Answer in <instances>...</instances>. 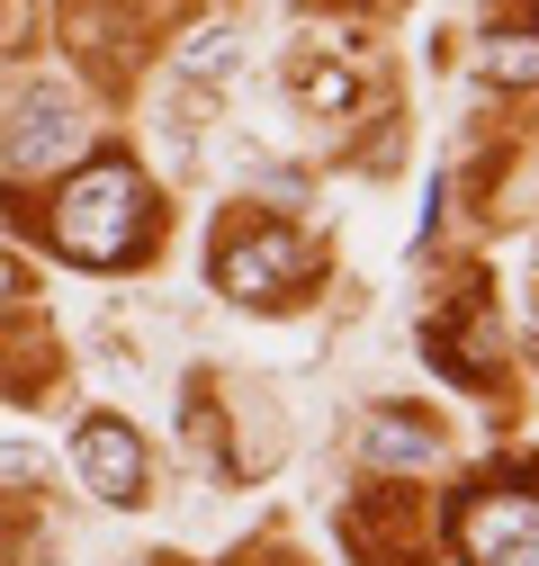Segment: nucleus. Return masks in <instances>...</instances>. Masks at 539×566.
<instances>
[{"label": "nucleus", "mask_w": 539, "mask_h": 566, "mask_svg": "<svg viewBox=\"0 0 539 566\" xmlns=\"http://www.w3.org/2000/svg\"><path fill=\"white\" fill-rule=\"evenodd\" d=\"M297 99L306 108H351L360 99V73H297Z\"/></svg>", "instance_id": "nucleus-9"}, {"label": "nucleus", "mask_w": 539, "mask_h": 566, "mask_svg": "<svg viewBox=\"0 0 539 566\" xmlns=\"http://www.w3.org/2000/svg\"><path fill=\"white\" fill-rule=\"evenodd\" d=\"M82 145H91V126H82L73 91H19L10 126H0V163L10 171H63Z\"/></svg>", "instance_id": "nucleus-4"}, {"label": "nucleus", "mask_w": 539, "mask_h": 566, "mask_svg": "<svg viewBox=\"0 0 539 566\" xmlns=\"http://www.w3.org/2000/svg\"><path fill=\"white\" fill-rule=\"evenodd\" d=\"M234 63H243V36H234V28H198V36L180 45V73H189V82H225Z\"/></svg>", "instance_id": "nucleus-8"}, {"label": "nucleus", "mask_w": 539, "mask_h": 566, "mask_svg": "<svg viewBox=\"0 0 539 566\" xmlns=\"http://www.w3.org/2000/svg\"><path fill=\"white\" fill-rule=\"evenodd\" d=\"M10 297H19V261L0 252V306H10Z\"/></svg>", "instance_id": "nucleus-11"}, {"label": "nucleus", "mask_w": 539, "mask_h": 566, "mask_svg": "<svg viewBox=\"0 0 539 566\" xmlns=\"http://www.w3.org/2000/svg\"><path fill=\"white\" fill-rule=\"evenodd\" d=\"M36 468H45V459H36L28 441H0V485H36Z\"/></svg>", "instance_id": "nucleus-10"}, {"label": "nucleus", "mask_w": 539, "mask_h": 566, "mask_svg": "<svg viewBox=\"0 0 539 566\" xmlns=\"http://www.w3.org/2000/svg\"><path fill=\"white\" fill-rule=\"evenodd\" d=\"M216 279H225V297H252V306H279L297 297L306 279H315V243L288 234V226H252L216 252Z\"/></svg>", "instance_id": "nucleus-3"}, {"label": "nucleus", "mask_w": 539, "mask_h": 566, "mask_svg": "<svg viewBox=\"0 0 539 566\" xmlns=\"http://www.w3.org/2000/svg\"><path fill=\"white\" fill-rule=\"evenodd\" d=\"M477 73L495 91H530L539 82V28H486L477 36Z\"/></svg>", "instance_id": "nucleus-6"}, {"label": "nucleus", "mask_w": 539, "mask_h": 566, "mask_svg": "<svg viewBox=\"0 0 539 566\" xmlns=\"http://www.w3.org/2000/svg\"><path fill=\"white\" fill-rule=\"evenodd\" d=\"M432 450H441V441L423 432L414 413H387V422H369V459H378V468H423Z\"/></svg>", "instance_id": "nucleus-7"}, {"label": "nucleus", "mask_w": 539, "mask_h": 566, "mask_svg": "<svg viewBox=\"0 0 539 566\" xmlns=\"http://www.w3.org/2000/svg\"><path fill=\"white\" fill-rule=\"evenodd\" d=\"M270 566H288V557H270Z\"/></svg>", "instance_id": "nucleus-12"}, {"label": "nucleus", "mask_w": 539, "mask_h": 566, "mask_svg": "<svg viewBox=\"0 0 539 566\" xmlns=\"http://www.w3.org/2000/svg\"><path fill=\"white\" fill-rule=\"evenodd\" d=\"M73 459H82L91 494H108V504H145V450H135L126 422H108V413H99V422H82Z\"/></svg>", "instance_id": "nucleus-5"}, {"label": "nucleus", "mask_w": 539, "mask_h": 566, "mask_svg": "<svg viewBox=\"0 0 539 566\" xmlns=\"http://www.w3.org/2000/svg\"><path fill=\"white\" fill-rule=\"evenodd\" d=\"M467 566H539V485H477L450 513Z\"/></svg>", "instance_id": "nucleus-2"}, {"label": "nucleus", "mask_w": 539, "mask_h": 566, "mask_svg": "<svg viewBox=\"0 0 539 566\" xmlns=\"http://www.w3.org/2000/svg\"><path fill=\"white\" fill-rule=\"evenodd\" d=\"M54 243L73 252V261H91V270H117V261H145V243H154V189H145V171L135 163H82L73 171V189L54 198Z\"/></svg>", "instance_id": "nucleus-1"}]
</instances>
